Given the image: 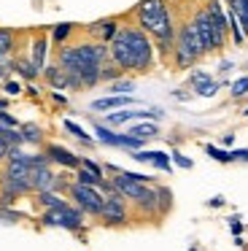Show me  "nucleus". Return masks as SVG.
I'll use <instances>...</instances> for the list:
<instances>
[{"mask_svg":"<svg viewBox=\"0 0 248 251\" xmlns=\"http://www.w3.org/2000/svg\"><path fill=\"white\" fill-rule=\"evenodd\" d=\"M162 111H119V114H108V127H119V125H124V122H129V119H162Z\"/></svg>","mask_w":248,"mask_h":251,"instance_id":"12","label":"nucleus"},{"mask_svg":"<svg viewBox=\"0 0 248 251\" xmlns=\"http://www.w3.org/2000/svg\"><path fill=\"white\" fill-rule=\"evenodd\" d=\"M135 19H138V27L146 30L154 41L159 38H175V22L170 17V6L167 0H140L135 6Z\"/></svg>","mask_w":248,"mask_h":251,"instance_id":"1","label":"nucleus"},{"mask_svg":"<svg viewBox=\"0 0 248 251\" xmlns=\"http://www.w3.org/2000/svg\"><path fill=\"white\" fill-rule=\"evenodd\" d=\"M30 184H32V192H46L57 186V173L51 170V165L46 168H30Z\"/></svg>","mask_w":248,"mask_h":251,"instance_id":"9","label":"nucleus"},{"mask_svg":"<svg viewBox=\"0 0 248 251\" xmlns=\"http://www.w3.org/2000/svg\"><path fill=\"white\" fill-rule=\"evenodd\" d=\"M51 100H54L57 105H68V98H62L59 92H51Z\"/></svg>","mask_w":248,"mask_h":251,"instance_id":"42","label":"nucleus"},{"mask_svg":"<svg viewBox=\"0 0 248 251\" xmlns=\"http://www.w3.org/2000/svg\"><path fill=\"white\" fill-rule=\"evenodd\" d=\"M46 157L51 159V162L62 165V168H70V170L81 168V157H75L73 151H68V149L57 146V143H49V146H46Z\"/></svg>","mask_w":248,"mask_h":251,"instance_id":"11","label":"nucleus"},{"mask_svg":"<svg viewBox=\"0 0 248 251\" xmlns=\"http://www.w3.org/2000/svg\"><path fill=\"white\" fill-rule=\"evenodd\" d=\"M224 202H226V200H224V197L219 195V197H213V200H208V205H210V208H221V205H224Z\"/></svg>","mask_w":248,"mask_h":251,"instance_id":"43","label":"nucleus"},{"mask_svg":"<svg viewBox=\"0 0 248 251\" xmlns=\"http://www.w3.org/2000/svg\"><path fill=\"white\" fill-rule=\"evenodd\" d=\"M73 30H75V25L73 22H62V25H57L54 27V33H51V38H54V44H65V41L73 35Z\"/></svg>","mask_w":248,"mask_h":251,"instance_id":"24","label":"nucleus"},{"mask_svg":"<svg viewBox=\"0 0 248 251\" xmlns=\"http://www.w3.org/2000/svg\"><path fill=\"white\" fill-rule=\"evenodd\" d=\"M97 219H100L105 227H124V224H129V211H127V197L122 195V192H108L105 200H102V208L100 213H97Z\"/></svg>","mask_w":248,"mask_h":251,"instance_id":"4","label":"nucleus"},{"mask_svg":"<svg viewBox=\"0 0 248 251\" xmlns=\"http://www.w3.org/2000/svg\"><path fill=\"white\" fill-rule=\"evenodd\" d=\"M246 71H248V62H246Z\"/></svg>","mask_w":248,"mask_h":251,"instance_id":"46","label":"nucleus"},{"mask_svg":"<svg viewBox=\"0 0 248 251\" xmlns=\"http://www.w3.org/2000/svg\"><path fill=\"white\" fill-rule=\"evenodd\" d=\"M205 11L210 17V25H213V44L219 51L229 44V19L224 11V0H205Z\"/></svg>","mask_w":248,"mask_h":251,"instance_id":"6","label":"nucleus"},{"mask_svg":"<svg viewBox=\"0 0 248 251\" xmlns=\"http://www.w3.org/2000/svg\"><path fill=\"white\" fill-rule=\"evenodd\" d=\"M192 251H197V249H192Z\"/></svg>","mask_w":248,"mask_h":251,"instance_id":"47","label":"nucleus"},{"mask_svg":"<svg viewBox=\"0 0 248 251\" xmlns=\"http://www.w3.org/2000/svg\"><path fill=\"white\" fill-rule=\"evenodd\" d=\"M0 138H3L8 146H22V143H25V138H22V132L16 130V127H3L0 125Z\"/></svg>","mask_w":248,"mask_h":251,"instance_id":"23","label":"nucleus"},{"mask_svg":"<svg viewBox=\"0 0 248 251\" xmlns=\"http://www.w3.org/2000/svg\"><path fill=\"white\" fill-rule=\"evenodd\" d=\"M156 200H159V216H165L173 208V192L167 186H156Z\"/></svg>","mask_w":248,"mask_h":251,"instance_id":"22","label":"nucleus"},{"mask_svg":"<svg viewBox=\"0 0 248 251\" xmlns=\"http://www.w3.org/2000/svg\"><path fill=\"white\" fill-rule=\"evenodd\" d=\"M46 51H49V41H46V35L43 33H38L35 38H32V65L38 68V71H43L46 68Z\"/></svg>","mask_w":248,"mask_h":251,"instance_id":"14","label":"nucleus"},{"mask_svg":"<svg viewBox=\"0 0 248 251\" xmlns=\"http://www.w3.org/2000/svg\"><path fill=\"white\" fill-rule=\"evenodd\" d=\"M224 3H226V0H224Z\"/></svg>","mask_w":248,"mask_h":251,"instance_id":"48","label":"nucleus"},{"mask_svg":"<svg viewBox=\"0 0 248 251\" xmlns=\"http://www.w3.org/2000/svg\"><path fill=\"white\" fill-rule=\"evenodd\" d=\"M192 22H194V30H197L199 41H202L205 54L216 51V44H213V25H210V17H208V11H205V6H199V8H194V11H192Z\"/></svg>","mask_w":248,"mask_h":251,"instance_id":"7","label":"nucleus"},{"mask_svg":"<svg viewBox=\"0 0 248 251\" xmlns=\"http://www.w3.org/2000/svg\"><path fill=\"white\" fill-rule=\"evenodd\" d=\"M35 202L43 208V211H49V208H59V205H65L68 200H62V197H59L57 192L46 189V192H35Z\"/></svg>","mask_w":248,"mask_h":251,"instance_id":"17","label":"nucleus"},{"mask_svg":"<svg viewBox=\"0 0 248 251\" xmlns=\"http://www.w3.org/2000/svg\"><path fill=\"white\" fill-rule=\"evenodd\" d=\"M65 130H68V132H70V135H75V138H78V141H81V143H86V146H92V143H95V141H92V138H89V135H86V132H84V130H81V127H78V125H75V122H70V119H65Z\"/></svg>","mask_w":248,"mask_h":251,"instance_id":"30","label":"nucleus"},{"mask_svg":"<svg viewBox=\"0 0 248 251\" xmlns=\"http://www.w3.org/2000/svg\"><path fill=\"white\" fill-rule=\"evenodd\" d=\"M16 46V33L8 27H0V57H11Z\"/></svg>","mask_w":248,"mask_h":251,"instance_id":"19","label":"nucleus"},{"mask_svg":"<svg viewBox=\"0 0 248 251\" xmlns=\"http://www.w3.org/2000/svg\"><path fill=\"white\" fill-rule=\"evenodd\" d=\"M102 178H105V176H102ZM100 176H95L92 173V170H86V168H75V181H78V184H86V186H97L100 184Z\"/></svg>","mask_w":248,"mask_h":251,"instance_id":"26","label":"nucleus"},{"mask_svg":"<svg viewBox=\"0 0 248 251\" xmlns=\"http://www.w3.org/2000/svg\"><path fill=\"white\" fill-rule=\"evenodd\" d=\"M235 143V135H224V146H232Z\"/></svg>","mask_w":248,"mask_h":251,"instance_id":"44","label":"nucleus"},{"mask_svg":"<svg viewBox=\"0 0 248 251\" xmlns=\"http://www.w3.org/2000/svg\"><path fill=\"white\" fill-rule=\"evenodd\" d=\"M151 165L167 173V170H170V157H167L165 151H151Z\"/></svg>","mask_w":248,"mask_h":251,"instance_id":"33","label":"nucleus"},{"mask_svg":"<svg viewBox=\"0 0 248 251\" xmlns=\"http://www.w3.org/2000/svg\"><path fill=\"white\" fill-rule=\"evenodd\" d=\"M122 73L124 71L111 60V54H108V60L100 62V81H116V78H122Z\"/></svg>","mask_w":248,"mask_h":251,"instance_id":"18","label":"nucleus"},{"mask_svg":"<svg viewBox=\"0 0 248 251\" xmlns=\"http://www.w3.org/2000/svg\"><path fill=\"white\" fill-rule=\"evenodd\" d=\"M111 92H119V95H127V92H132L135 89V84L129 81V78H116V81H111Z\"/></svg>","mask_w":248,"mask_h":251,"instance_id":"32","label":"nucleus"},{"mask_svg":"<svg viewBox=\"0 0 248 251\" xmlns=\"http://www.w3.org/2000/svg\"><path fill=\"white\" fill-rule=\"evenodd\" d=\"M235 159H240V162H248V149H237V151H232V162Z\"/></svg>","mask_w":248,"mask_h":251,"instance_id":"39","label":"nucleus"},{"mask_svg":"<svg viewBox=\"0 0 248 251\" xmlns=\"http://www.w3.org/2000/svg\"><path fill=\"white\" fill-rule=\"evenodd\" d=\"M219 87H221L219 81H213V78H208V81L197 84V87H194V92H197L199 98H210V95H216V92H219Z\"/></svg>","mask_w":248,"mask_h":251,"instance_id":"29","label":"nucleus"},{"mask_svg":"<svg viewBox=\"0 0 248 251\" xmlns=\"http://www.w3.org/2000/svg\"><path fill=\"white\" fill-rule=\"evenodd\" d=\"M127 105H132V98H127V95H111V98L95 100L92 108L95 111H111V108H127Z\"/></svg>","mask_w":248,"mask_h":251,"instance_id":"15","label":"nucleus"},{"mask_svg":"<svg viewBox=\"0 0 248 251\" xmlns=\"http://www.w3.org/2000/svg\"><path fill=\"white\" fill-rule=\"evenodd\" d=\"M205 151L210 154V157L216 159V162H232V151H226V149H216V146H205Z\"/></svg>","mask_w":248,"mask_h":251,"instance_id":"34","label":"nucleus"},{"mask_svg":"<svg viewBox=\"0 0 248 251\" xmlns=\"http://www.w3.org/2000/svg\"><path fill=\"white\" fill-rule=\"evenodd\" d=\"M57 65L62 68L68 76H81V60H78L75 46H62V49L57 51Z\"/></svg>","mask_w":248,"mask_h":251,"instance_id":"10","label":"nucleus"},{"mask_svg":"<svg viewBox=\"0 0 248 251\" xmlns=\"http://www.w3.org/2000/svg\"><path fill=\"white\" fill-rule=\"evenodd\" d=\"M173 162H175L178 168H183V170H192V168H194V162H192L189 157H183L181 151H175V154H173Z\"/></svg>","mask_w":248,"mask_h":251,"instance_id":"35","label":"nucleus"},{"mask_svg":"<svg viewBox=\"0 0 248 251\" xmlns=\"http://www.w3.org/2000/svg\"><path fill=\"white\" fill-rule=\"evenodd\" d=\"M14 71L19 73L25 81H35V78L41 76V71L32 65V60H16V62H14Z\"/></svg>","mask_w":248,"mask_h":251,"instance_id":"20","label":"nucleus"},{"mask_svg":"<svg viewBox=\"0 0 248 251\" xmlns=\"http://www.w3.org/2000/svg\"><path fill=\"white\" fill-rule=\"evenodd\" d=\"M41 224L43 227H62V229H70V232H81V227H84V211H81L78 205L65 202V205H59V208L43 211Z\"/></svg>","mask_w":248,"mask_h":251,"instance_id":"3","label":"nucleus"},{"mask_svg":"<svg viewBox=\"0 0 248 251\" xmlns=\"http://www.w3.org/2000/svg\"><path fill=\"white\" fill-rule=\"evenodd\" d=\"M22 138H25V143H41V127L38 125H22Z\"/></svg>","mask_w":248,"mask_h":251,"instance_id":"28","label":"nucleus"},{"mask_svg":"<svg viewBox=\"0 0 248 251\" xmlns=\"http://www.w3.org/2000/svg\"><path fill=\"white\" fill-rule=\"evenodd\" d=\"M229 222H232V224H229V227H232V232H235V235H240V232H243V224H240V219H237V216H232Z\"/></svg>","mask_w":248,"mask_h":251,"instance_id":"40","label":"nucleus"},{"mask_svg":"<svg viewBox=\"0 0 248 251\" xmlns=\"http://www.w3.org/2000/svg\"><path fill=\"white\" fill-rule=\"evenodd\" d=\"M232 100H240V98H246L248 95V76H243V78H237L235 84H232Z\"/></svg>","mask_w":248,"mask_h":251,"instance_id":"31","label":"nucleus"},{"mask_svg":"<svg viewBox=\"0 0 248 251\" xmlns=\"http://www.w3.org/2000/svg\"><path fill=\"white\" fill-rule=\"evenodd\" d=\"M127 33V44H129V54H132V71L135 73H149L154 68L156 51H154V41L149 38L146 30H140L138 25H122Z\"/></svg>","mask_w":248,"mask_h":251,"instance_id":"2","label":"nucleus"},{"mask_svg":"<svg viewBox=\"0 0 248 251\" xmlns=\"http://www.w3.org/2000/svg\"><path fill=\"white\" fill-rule=\"evenodd\" d=\"M226 6H229V11L237 17V22H240L243 33H246V38H248V0H226Z\"/></svg>","mask_w":248,"mask_h":251,"instance_id":"16","label":"nucleus"},{"mask_svg":"<svg viewBox=\"0 0 248 251\" xmlns=\"http://www.w3.org/2000/svg\"><path fill=\"white\" fill-rule=\"evenodd\" d=\"M243 116H248V108H246V111H243Z\"/></svg>","mask_w":248,"mask_h":251,"instance_id":"45","label":"nucleus"},{"mask_svg":"<svg viewBox=\"0 0 248 251\" xmlns=\"http://www.w3.org/2000/svg\"><path fill=\"white\" fill-rule=\"evenodd\" d=\"M68 195H70V200H73L84 213H89V216H97L100 208H102V200H105V195H102L97 186H86V184H78V181H70Z\"/></svg>","mask_w":248,"mask_h":251,"instance_id":"5","label":"nucleus"},{"mask_svg":"<svg viewBox=\"0 0 248 251\" xmlns=\"http://www.w3.org/2000/svg\"><path fill=\"white\" fill-rule=\"evenodd\" d=\"M81 84H84V89H92L100 84V65H86L81 68Z\"/></svg>","mask_w":248,"mask_h":251,"instance_id":"21","label":"nucleus"},{"mask_svg":"<svg viewBox=\"0 0 248 251\" xmlns=\"http://www.w3.org/2000/svg\"><path fill=\"white\" fill-rule=\"evenodd\" d=\"M0 219H3V222L5 224H14V222H19V213H16V211H8V208H0Z\"/></svg>","mask_w":248,"mask_h":251,"instance_id":"36","label":"nucleus"},{"mask_svg":"<svg viewBox=\"0 0 248 251\" xmlns=\"http://www.w3.org/2000/svg\"><path fill=\"white\" fill-rule=\"evenodd\" d=\"M208 73L205 71H197V73H192V76H189V84H192V87H197V84H202V81H208Z\"/></svg>","mask_w":248,"mask_h":251,"instance_id":"38","label":"nucleus"},{"mask_svg":"<svg viewBox=\"0 0 248 251\" xmlns=\"http://www.w3.org/2000/svg\"><path fill=\"white\" fill-rule=\"evenodd\" d=\"M41 73H43V78H46V84H49L51 89H68V87H70L68 73H65L59 65H46Z\"/></svg>","mask_w":248,"mask_h":251,"instance_id":"13","label":"nucleus"},{"mask_svg":"<svg viewBox=\"0 0 248 251\" xmlns=\"http://www.w3.org/2000/svg\"><path fill=\"white\" fill-rule=\"evenodd\" d=\"M95 135L100 138L102 143H108V146H119V135L113 130H108L105 125H95Z\"/></svg>","mask_w":248,"mask_h":251,"instance_id":"27","label":"nucleus"},{"mask_svg":"<svg viewBox=\"0 0 248 251\" xmlns=\"http://www.w3.org/2000/svg\"><path fill=\"white\" fill-rule=\"evenodd\" d=\"M81 168H86V170H92V173H95V176H100V178H102V168H100V165H97V162H92V159H81Z\"/></svg>","mask_w":248,"mask_h":251,"instance_id":"37","label":"nucleus"},{"mask_svg":"<svg viewBox=\"0 0 248 251\" xmlns=\"http://www.w3.org/2000/svg\"><path fill=\"white\" fill-rule=\"evenodd\" d=\"M156 125L154 122H149V125H135V127H129V135H135V138H143V141H149V138H154L156 135Z\"/></svg>","mask_w":248,"mask_h":251,"instance_id":"25","label":"nucleus"},{"mask_svg":"<svg viewBox=\"0 0 248 251\" xmlns=\"http://www.w3.org/2000/svg\"><path fill=\"white\" fill-rule=\"evenodd\" d=\"M19 84H16V81H5V92H8V95H19Z\"/></svg>","mask_w":248,"mask_h":251,"instance_id":"41","label":"nucleus"},{"mask_svg":"<svg viewBox=\"0 0 248 251\" xmlns=\"http://www.w3.org/2000/svg\"><path fill=\"white\" fill-rule=\"evenodd\" d=\"M119 27H122V19L119 17H108V19H97V22L86 25V35L95 41H100V44H111L113 35L119 33Z\"/></svg>","mask_w":248,"mask_h":251,"instance_id":"8","label":"nucleus"}]
</instances>
